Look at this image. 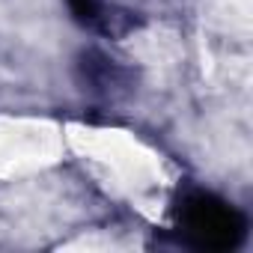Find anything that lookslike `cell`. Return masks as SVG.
Instances as JSON below:
<instances>
[{"instance_id":"6da1fadb","label":"cell","mask_w":253,"mask_h":253,"mask_svg":"<svg viewBox=\"0 0 253 253\" xmlns=\"http://www.w3.org/2000/svg\"><path fill=\"white\" fill-rule=\"evenodd\" d=\"M173 229L185 247L229 253L247 238V217L214 191L191 188L173 206Z\"/></svg>"},{"instance_id":"7a4b0ae2","label":"cell","mask_w":253,"mask_h":253,"mask_svg":"<svg viewBox=\"0 0 253 253\" xmlns=\"http://www.w3.org/2000/svg\"><path fill=\"white\" fill-rule=\"evenodd\" d=\"M66 6L81 27L110 39H119L137 27V15L122 0H66Z\"/></svg>"}]
</instances>
